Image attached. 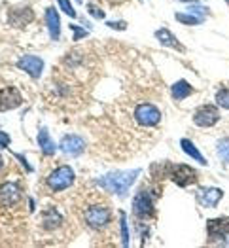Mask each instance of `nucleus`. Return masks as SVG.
Instances as JSON below:
<instances>
[{
	"instance_id": "obj_14",
	"label": "nucleus",
	"mask_w": 229,
	"mask_h": 248,
	"mask_svg": "<svg viewBox=\"0 0 229 248\" xmlns=\"http://www.w3.org/2000/svg\"><path fill=\"white\" fill-rule=\"evenodd\" d=\"M222 197H224V191L220 187H203L199 191V201L205 207H216Z\"/></svg>"
},
{
	"instance_id": "obj_28",
	"label": "nucleus",
	"mask_w": 229,
	"mask_h": 248,
	"mask_svg": "<svg viewBox=\"0 0 229 248\" xmlns=\"http://www.w3.org/2000/svg\"><path fill=\"white\" fill-rule=\"evenodd\" d=\"M8 146H10V135L4 133V131H0V150H4Z\"/></svg>"
},
{
	"instance_id": "obj_27",
	"label": "nucleus",
	"mask_w": 229,
	"mask_h": 248,
	"mask_svg": "<svg viewBox=\"0 0 229 248\" xmlns=\"http://www.w3.org/2000/svg\"><path fill=\"white\" fill-rule=\"evenodd\" d=\"M87 10H89V14H91L93 17H97V19H103L104 17V12L101 8H97L95 4H87Z\"/></svg>"
},
{
	"instance_id": "obj_20",
	"label": "nucleus",
	"mask_w": 229,
	"mask_h": 248,
	"mask_svg": "<svg viewBox=\"0 0 229 248\" xmlns=\"http://www.w3.org/2000/svg\"><path fill=\"white\" fill-rule=\"evenodd\" d=\"M180 146H182V150L186 152L187 155H189V157H193L197 163H201V165H207V159L201 155V152L197 150V146L193 144L189 139H182V140H180Z\"/></svg>"
},
{
	"instance_id": "obj_23",
	"label": "nucleus",
	"mask_w": 229,
	"mask_h": 248,
	"mask_svg": "<svg viewBox=\"0 0 229 248\" xmlns=\"http://www.w3.org/2000/svg\"><path fill=\"white\" fill-rule=\"evenodd\" d=\"M120 224H122V245L127 247L129 245V226H127V214L125 212H120Z\"/></svg>"
},
{
	"instance_id": "obj_16",
	"label": "nucleus",
	"mask_w": 229,
	"mask_h": 248,
	"mask_svg": "<svg viewBox=\"0 0 229 248\" xmlns=\"http://www.w3.org/2000/svg\"><path fill=\"white\" fill-rule=\"evenodd\" d=\"M34 17V14H32V10L31 8H19V10H12L10 12V23L14 25V27H25L27 23H31Z\"/></svg>"
},
{
	"instance_id": "obj_17",
	"label": "nucleus",
	"mask_w": 229,
	"mask_h": 248,
	"mask_svg": "<svg viewBox=\"0 0 229 248\" xmlns=\"http://www.w3.org/2000/svg\"><path fill=\"white\" fill-rule=\"evenodd\" d=\"M155 38L161 42L163 46H167V47H172V49L184 51V46L172 36V32H170L168 29H159V31H155Z\"/></svg>"
},
{
	"instance_id": "obj_8",
	"label": "nucleus",
	"mask_w": 229,
	"mask_h": 248,
	"mask_svg": "<svg viewBox=\"0 0 229 248\" xmlns=\"http://www.w3.org/2000/svg\"><path fill=\"white\" fill-rule=\"evenodd\" d=\"M23 104L19 89L15 87H2L0 89V112H8V110H15Z\"/></svg>"
},
{
	"instance_id": "obj_7",
	"label": "nucleus",
	"mask_w": 229,
	"mask_h": 248,
	"mask_svg": "<svg viewBox=\"0 0 229 248\" xmlns=\"http://www.w3.org/2000/svg\"><path fill=\"white\" fill-rule=\"evenodd\" d=\"M133 212L138 216V218H150L153 214V197L150 193H146L144 189L138 191L133 199Z\"/></svg>"
},
{
	"instance_id": "obj_21",
	"label": "nucleus",
	"mask_w": 229,
	"mask_h": 248,
	"mask_svg": "<svg viewBox=\"0 0 229 248\" xmlns=\"http://www.w3.org/2000/svg\"><path fill=\"white\" fill-rule=\"evenodd\" d=\"M216 148H218V157H220L224 163H229V137L220 139Z\"/></svg>"
},
{
	"instance_id": "obj_6",
	"label": "nucleus",
	"mask_w": 229,
	"mask_h": 248,
	"mask_svg": "<svg viewBox=\"0 0 229 248\" xmlns=\"http://www.w3.org/2000/svg\"><path fill=\"white\" fill-rule=\"evenodd\" d=\"M168 178H172V182H174L176 186L186 187L197 180V172L189 165H172Z\"/></svg>"
},
{
	"instance_id": "obj_24",
	"label": "nucleus",
	"mask_w": 229,
	"mask_h": 248,
	"mask_svg": "<svg viewBox=\"0 0 229 248\" xmlns=\"http://www.w3.org/2000/svg\"><path fill=\"white\" fill-rule=\"evenodd\" d=\"M216 103L220 104L222 108L229 110V87H224V89H220L216 93Z\"/></svg>"
},
{
	"instance_id": "obj_9",
	"label": "nucleus",
	"mask_w": 229,
	"mask_h": 248,
	"mask_svg": "<svg viewBox=\"0 0 229 248\" xmlns=\"http://www.w3.org/2000/svg\"><path fill=\"white\" fill-rule=\"evenodd\" d=\"M207 233L212 241H222L226 235H229V218L228 216H220V218L208 220Z\"/></svg>"
},
{
	"instance_id": "obj_35",
	"label": "nucleus",
	"mask_w": 229,
	"mask_h": 248,
	"mask_svg": "<svg viewBox=\"0 0 229 248\" xmlns=\"http://www.w3.org/2000/svg\"><path fill=\"white\" fill-rule=\"evenodd\" d=\"M228 4H229V0H228Z\"/></svg>"
},
{
	"instance_id": "obj_33",
	"label": "nucleus",
	"mask_w": 229,
	"mask_h": 248,
	"mask_svg": "<svg viewBox=\"0 0 229 248\" xmlns=\"http://www.w3.org/2000/svg\"><path fill=\"white\" fill-rule=\"evenodd\" d=\"M180 2H197V0H180Z\"/></svg>"
},
{
	"instance_id": "obj_29",
	"label": "nucleus",
	"mask_w": 229,
	"mask_h": 248,
	"mask_svg": "<svg viewBox=\"0 0 229 248\" xmlns=\"http://www.w3.org/2000/svg\"><path fill=\"white\" fill-rule=\"evenodd\" d=\"M187 12H189V14H199V16L203 17L208 10L207 8H203V6H189V10H187Z\"/></svg>"
},
{
	"instance_id": "obj_32",
	"label": "nucleus",
	"mask_w": 229,
	"mask_h": 248,
	"mask_svg": "<svg viewBox=\"0 0 229 248\" xmlns=\"http://www.w3.org/2000/svg\"><path fill=\"white\" fill-rule=\"evenodd\" d=\"M4 167V159H2V155H0V169Z\"/></svg>"
},
{
	"instance_id": "obj_34",
	"label": "nucleus",
	"mask_w": 229,
	"mask_h": 248,
	"mask_svg": "<svg viewBox=\"0 0 229 248\" xmlns=\"http://www.w3.org/2000/svg\"><path fill=\"white\" fill-rule=\"evenodd\" d=\"M78 2H82V0H78Z\"/></svg>"
},
{
	"instance_id": "obj_11",
	"label": "nucleus",
	"mask_w": 229,
	"mask_h": 248,
	"mask_svg": "<svg viewBox=\"0 0 229 248\" xmlns=\"http://www.w3.org/2000/svg\"><path fill=\"white\" fill-rule=\"evenodd\" d=\"M21 193L23 191L17 182H4L0 186V203L6 207H12L21 199Z\"/></svg>"
},
{
	"instance_id": "obj_30",
	"label": "nucleus",
	"mask_w": 229,
	"mask_h": 248,
	"mask_svg": "<svg viewBox=\"0 0 229 248\" xmlns=\"http://www.w3.org/2000/svg\"><path fill=\"white\" fill-rule=\"evenodd\" d=\"M108 27H110V29H116V31H118V29H120V31H125V29H127V23H125V21H110Z\"/></svg>"
},
{
	"instance_id": "obj_5",
	"label": "nucleus",
	"mask_w": 229,
	"mask_h": 248,
	"mask_svg": "<svg viewBox=\"0 0 229 248\" xmlns=\"http://www.w3.org/2000/svg\"><path fill=\"white\" fill-rule=\"evenodd\" d=\"M220 122V112L212 104H203L193 114V124L199 127H212Z\"/></svg>"
},
{
	"instance_id": "obj_25",
	"label": "nucleus",
	"mask_w": 229,
	"mask_h": 248,
	"mask_svg": "<svg viewBox=\"0 0 229 248\" xmlns=\"http://www.w3.org/2000/svg\"><path fill=\"white\" fill-rule=\"evenodd\" d=\"M59 2V8H61V12H64L68 17H76L78 16V12L72 8V4L68 2V0H57Z\"/></svg>"
},
{
	"instance_id": "obj_15",
	"label": "nucleus",
	"mask_w": 229,
	"mask_h": 248,
	"mask_svg": "<svg viewBox=\"0 0 229 248\" xmlns=\"http://www.w3.org/2000/svg\"><path fill=\"white\" fill-rule=\"evenodd\" d=\"M40 222H42V228L51 231V229H57L62 224V216L57 212V208H46L42 212Z\"/></svg>"
},
{
	"instance_id": "obj_26",
	"label": "nucleus",
	"mask_w": 229,
	"mask_h": 248,
	"mask_svg": "<svg viewBox=\"0 0 229 248\" xmlns=\"http://www.w3.org/2000/svg\"><path fill=\"white\" fill-rule=\"evenodd\" d=\"M70 31H74V42H80L83 36H87V31H83L80 25H72L70 23Z\"/></svg>"
},
{
	"instance_id": "obj_19",
	"label": "nucleus",
	"mask_w": 229,
	"mask_h": 248,
	"mask_svg": "<svg viewBox=\"0 0 229 248\" xmlns=\"http://www.w3.org/2000/svg\"><path fill=\"white\" fill-rule=\"evenodd\" d=\"M170 93H172V99L174 101H184V99H187L193 93V87L186 80H178V82L170 87Z\"/></svg>"
},
{
	"instance_id": "obj_4",
	"label": "nucleus",
	"mask_w": 229,
	"mask_h": 248,
	"mask_svg": "<svg viewBox=\"0 0 229 248\" xmlns=\"http://www.w3.org/2000/svg\"><path fill=\"white\" fill-rule=\"evenodd\" d=\"M110 218H112V212L108 207L103 205H95V207H89L85 212V224L93 229H103L110 224Z\"/></svg>"
},
{
	"instance_id": "obj_12",
	"label": "nucleus",
	"mask_w": 229,
	"mask_h": 248,
	"mask_svg": "<svg viewBox=\"0 0 229 248\" xmlns=\"http://www.w3.org/2000/svg\"><path fill=\"white\" fill-rule=\"evenodd\" d=\"M59 148L66 155H80L85 150V140H83L82 137H78V135H64Z\"/></svg>"
},
{
	"instance_id": "obj_18",
	"label": "nucleus",
	"mask_w": 229,
	"mask_h": 248,
	"mask_svg": "<svg viewBox=\"0 0 229 248\" xmlns=\"http://www.w3.org/2000/svg\"><path fill=\"white\" fill-rule=\"evenodd\" d=\"M38 146H40V150L46 155H53L57 152V144L51 140V137H49L46 127H42L40 133H38Z\"/></svg>"
},
{
	"instance_id": "obj_10",
	"label": "nucleus",
	"mask_w": 229,
	"mask_h": 248,
	"mask_svg": "<svg viewBox=\"0 0 229 248\" xmlns=\"http://www.w3.org/2000/svg\"><path fill=\"white\" fill-rule=\"evenodd\" d=\"M17 68L27 72L31 78H40L42 70H44V61L36 55H25L17 61Z\"/></svg>"
},
{
	"instance_id": "obj_22",
	"label": "nucleus",
	"mask_w": 229,
	"mask_h": 248,
	"mask_svg": "<svg viewBox=\"0 0 229 248\" xmlns=\"http://www.w3.org/2000/svg\"><path fill=\"white\" fill-rule=\"evenodd\" d=\"M174 17H176V21H180L184 25H199V23H203V17H197L195 14H176Z\"/></svg>"
},
{
	"instance_id": "obj_3",
	"label": "nucleus",
	"mask_w": 229,
	"mask_h": 248,
	"mask_svg": "<svg viewBox=\"0 0 229 248\" xmlns=\"http://www.w3.org/2000/svg\"><path fill=\"white\" fill-rule=\"evenodd\" d=\"M135 120H137V124L144 125V127H153L161 122V112L153 104L142 103L135 108Z\"/></svg>"
},
{
	"instance_id": "obj_2",
	"label": "nucleus",
	"mask_w": 229,
	"mask_h": 248,
	"mask_svg": "<svg viewBox=\"0 0 229 248\" xmlns=\"http://www.w3.org/2000/svg\"><path fill=\"white\" fill-rule=\"evenodd\" d=\"M74 178H76V174H74L72 167L61 165V167H57V169L47 176L46 182H47L49 189H53V191H62V189H68V187L74 184Z\"/></svg>"
},
{
	"instance_id": "obj_1",
	"label": "nucleus",
	"mask_w": 229,
	"mask_h": 248,
	"mask_svg": "<svg viewBox=\"0 0 229 248\" xmlns=\"http://www.w3.org/2000/svg\"><path fill=\"white\" fill-rule=\"evenodd\" d=\"M140 174V169H135V170H116V172H110L103 176L99 180V184L110 191V193H118V195H125L129 191V187L133 186V182L137 180V176Z\"/></svg>"
},
{
	"instance_id": "obj_13",
	"label": "nucleus",
	"mask_w": 229,
	"mask_h": 248,
	"mask_svg": "<svg viewBox=\"0 0 229 248\" xmlns=\"http://www.w3.org/2000/svg\"><path fill=\"white\" fill-rule=\"evenodd\" d=\"M46 25H47L51 40H59V36H61V17H59L57 10L51 8V6L46 10Z\"/></svg>"
},
{
	"instance_id": "obj_31",
	"label": "nucleus",
	"mask_w": 229,
	"mask_h": 248,
	"mask_svg": "<svg viewBox=\"0 0 229 248\" xmlns=\"http://www.w3.org/2000/svg\"><path fill=\"white\" fill-rule=\"evenodd\" d=\"M15 157H17V159H19L21 163H23V167H25V169H27V170H29V172H31V170H32V167L29 165V161H27V159H25V157H23V155H21V154H15Z\"/></svg>"
}]
</instances>
